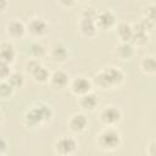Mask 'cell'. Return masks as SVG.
Returning <instances> with one entry per match:
<instances>
[{
	"label": "cell",
	"instance_id": "4316f807",
	"mask_svg": "<svg viewBox=\"0 0 156 156\" xmlns=\"http://www.w3.org/2000/svg\"><path fill=\"white\" fill-rule=\"evenodd\" d=\"M80 18H87V20H93V21H96V17H98V11L94 9V7H87L84 9L82 12H80Z\"/></svg>",
	"mask_w": 156,
	"mask_h": 156
},
{
	"label": "cell",
	"instance_id": "4dcf8cb0",
	"mask_svg": "<svg viewBox=\"0 0 156 156\" xmlns=\"http://www.w3.org/2000/svg\"><path fill=\"white\" fill-rule=\"evenodd\" d=\"M9 145H7V140L5 139V138H1V141H0V156H4V155H6V152H7V147Z\"/></svg>",
	"mask_w": 156,
	"mask_h": 156
},
{
	"label": "cell",
	"instance_id": "ffe728a7",
	"mask_svg": "<svg viewBox=\"0 0 156 156\" xmlns=\"http://www.w3.org/2000/svg\"><path fill=\"white\" fill-rule=\"evenodd\" d=\"M50 74H51V73L49 72V69H48L45 66L40 65L39 67H37V68L30 73V77H32V79H33L35 83H38V84H45V83H49Z\"/></svg>",
	"mask_w": 156,
	"mask_h": 156
},
{
	"label": "cell",
	"instance_id": "e0dca14e",
	"mask_svg": "<svg viewBox=\"0 0 156 156\" xmlns=\"http://www.w3.org/2000/svg\"><path fill=\"white\" fill-rule=\"evenodd\" d=\"M140 69L145 76L152 77L156 76V56L154 55H145L141 57L139 62Z\"/></svg>",
	"mask_w": 156,
	"mask_h": 156
},
{
	"label": "cell",
	"instance_id": "9a60e30c",
	"mask_svg": "<svg viewBox=\"0 0 156 156\" xmlns=\"http://www.w3.org/2000/svg\"><path fill=\"white\" fill-rule=\"evenodd\" d=\"M48 56H49V58H50L52 62H55V63H63V62H66V61L68 60L69 54H68V49H67L63 44L56 43V44H54V45L50 48Z\"/></svg>",
	"mask_w": 156,
	"mask_h": 156
},
{
	"label": "cell",
	"instance_id": "f546056e",
	"mask_svg": "<svg viewBox=\"0 0 156 156\" xmlns=\"http://www.w3.org/2000/svg\"><path fill=\"white\" fill-rule=\"evenodd\" d=\"M57 2H58L62 7H66V9H71V7H73V6L77 4L76 0H57Z\"/></svg>",
	"mask_w": 156,
	"mask_h": 156
},
{
	"label": "cell",
	"instance_id": "9c48e42d",
	"mask_svg": "<svg viewBox=\"0 0 156 156\" xmlns=\"http://www.w3.org/2000/svg\"><path fill=\"white\" fill-rule=\"evenodd\" d=\"M89 124V119L87 117V115L82 111V112H74L72 113L68 119H67V128L69 129V132H72L73 134H80L83 133Z\"/></svg>",
	"mask_w": 156,
	"mask_h": 156
},
{
	"label": "cell",
	"instance_id": "d4e9b609",
	"mask_svg": "<svg viewBox=\"0 0 156 156\" xmlns=\"http://www.w3.org/2000/svg\"><path fill=\"white\" fill-rule=\"evenodd\" d=\"M143 17H145V18L152 21V22L156 24V5H155V4H150V5H147L146 7H144Z\"/></svg>",
	"mask_w": 156,
	"mask_h": 156
},
{
	"label": "cell",
	"instance_id": "cb8c5ba5",
	"mask_svg": "<svg viewBox=\"0 0 156 156\" xmlns=\"http://www.w3.org/2000/svg\"><path fill=\"white\" fill-rule=\"evenodd\" d=\"M15 89H18V88H22L24 85V76L20 72H12L10 74V77L6 79Z\"/></svg>",
	"mask_w": 156,
	"mask_h": 156
},
{
	"label": "cell",
	"instance_id": "6da1fadb",
	"mask_svg": "<svg viewBox=\"0 0 156 156\" xmlns=\"http://www.w3.org/2000/svg\"><path fill=\"white\" fill-rule=\"evenodd\" d=\"M91 80L94 87H96L98 89L111 90L121 87L126 80V76L121 68L111 66V67L100 69L98 73H95Z\"/></svg>",
	"mask_w": 156,
	"mask_h": 156
},
{
	"label": "cell",
	"instance_id": "30bf717a",
	"mask_svg": "<svg viewBox=\"0 0 156 156\" xmlns=\"http://www.w3.org/2000/svg\"><path fill=\"white\" fill-rule=\"evenodd\" d=\"M69 82L71 78L68 76V73L63 69H55L49 78V85L52 90L55 91H62L66 88L69 87Z\"/></svg>",
	"mask_w": 156,
	"mask_h": 156
},
{
	"label": "cell",
	"instance_id": "277c9868",
	"mask_svg": "<svg viewBox=\"0 0 156 156\" xmlns=\"http://www.w3.org/2000/svg\"><path fill=\"white\" fill-rule=\"evenodd\" d=\"M98 117L104 127H117L123 119V113L116 106H106L99 112Z\"/></svg>",
	"mask_w": 156,
	"mask_h": 156
},
{
	"label": "cell",
	"instance_id": "83f0119b",
	"mask_svg": "<svg viewBox=\"0 0 156 156\" xmlns=\"http://www.w3.org/2000/svg\"><path fill=\"white\" fill-rule=\"evenodd\" d=\"M11 66L12 65H9L6 62H1L0 61V78H1V80H6L10 77V74L12 73Z\"/></svg>",
	"mask_w": 156,
	"mask_h": 156
},
{
	"label": "cell",
	"instance_id": "52a82bcc",
	"mask_svg": "<svg viewBox=\"0 0 156 156\" xmlns=\"http://www.w3.org/2000/svg\"><path fill=\"white\" fill-rule=\"evenodd\" d=\"M5 33L10 40H21L27 34V26L20 18H11L5 24Z\"/></svg>",
	"mask_w": 156,
	"mask_h": 156
},
{
	"label": "cell",
	"instance_id": "1f68e13d",
	"mask_svg": "<svg viewBox=\"0 0 156 156\" xmlns=\"http://www.w3.org/2000/svg\"><path fill=\"white\" fill-rule=\"evenodd\" d=\"M7 6H9V1L7 0H0V11H1V13L6 12Z\"/></svg>",
	"mask_w": 156,
	"mask_h": 156
},
{
	"label": "cell",
	"instance_id": "3957f363",
	"mask_svg": "<svg viewBox=\"0 0 156 156\" xmlns=\"http://www.w3.org/2000/svg\"><path fill=\"white\" fill-rule=\"evenodd\" d=\"M95 143L102 151H115L122 145V134L116 127H105L96 135Z\"/></svg>",
	"mask_w": 156,
	"mask_h": 156
},
{
	"label": "cell",
	"instance_id": "2e32d148",
	"mask_svg": "<svg viewBox=\"0 0 156 156\" xmlns=\"http://www.w3.org/2000/svg\"><path fill=\"white\" fill-rule=\"evenodd\" d=\"M0 61L12 65L16 61V49L11 41L4 40L0 44Z\"/></svg>",
	"mask_w": 156,
	"mask_h": 156
},
{
	"label": "cell",
	"instance_id": "ac0fdd59",
	"mask_svg": "<svg viewBox=\"0 0 156 156\" xmlns=\"http://www.w3.org/2000/svg\"><path fill=\"white\" fill-rule=\"evenodd\" d=\"M116 37L118 38V41H130L134 34L133 27L129 23L126 22H118L116 26Z\"/></svg>",
	"mask_w": 156,
	"mask_h": 156
},
{
	"label": "cell",
	"instance_id": "7a4b0ae2",
	"mask_svg": "<svg viewBox=\"0 0 156 156\" xmlns=\"http://www.w3.org/2000/svg\"><path fill=\"white\" fill-rule=\"evenodd\" d=\"M54 111L52 107L43 101L34 104L32 107H29L24 116H23V123L28 128H34L38 126H41L44 123H48L52 119Z\"/></svg>",
	"mask_w": 156,
	"mask_h": 156
},
{
	"label": "cell",
	"instance_id": "44dd1931",
	"mask_svg": "<svg viewBox=\"0 0 156 156\" xmlns=\"http://www.w3.org/2000/svg\"><path fill=\"white\" fill-rule=\"evenodd\" d=\"M155 23L145 17H141V20H139L138 22L133 23L132 27H133V30H141V32H145L147 34H151L154 28H155Z\"/></svg>",
	"mask_w": 156,
	"mask_h": 156
},
{
	"label": "cell",
	"instance_id": "d6986e66",
	"mask_svg": "<svg viewBox=\"0 0 156 156\" xmlns=\"http://www.w3.org/2000/svg\"><path fill=\"white\" fill-rule=\"evenodd\" d=\"M27 55L30 58H38V60H43L44 57H46L49 55V50L39 41H33L28 45L27 48Z\"/></svg>",
	"mask_w": 156,
	"mask_h": 156
},
{
	"label": "cell",
	"instance_id": "8fae6325",
	"mask_svg": "<svg viewBox=\"0 0 156 156\" xmlns=\"http://www.w3.org/2000/svg\"><path fill=\"white\" fill-rule=\"evenodd\" d=\"M117 17L111 10H104L98 12L96 17V26L99 29L102 30H110L112 28H116L117 26Z\"/></svg>",
	"mask_w": 156,
	"mask_h": 156
},
{
	"label": "cell",
	"instance_id": "484cf974",
	"mask_svg": "<svg viewBox=\"0 0 156 156\" xmlns=\"http://www.w3.org/2000/svg\"><path fill=\"white\" fill-rule=\"evenodd\" d=\"M40 65H43V63H41V60L30 58V57H29V58L26 61V63H24V72L30 76V73H32L37 67H39Z\"/></svg>",
	"mask_w": 156,
	"mask_h": 156
},
{
	"label": "cell",
	"instance_id": "d6a6232c",
	"mask_svg": "<svg viewBox=\"0 0 156 156\" xmlns=\"http://www.w3.org/2000/svg\"><path fill=\"white\" fill-rule=\"evenodd\" d=\"M77 2H79V4H84V2H87V1H89V0H76Z\"/></svg>",
	"mask_w": 156,
	"mask_h": 156
},
{
	"label": "cell",
	"instance_id": "7402d4cb",
	"mask_svg": "<svg viewBox=\"0 0 156 156\" xmlns=\"http://www.w3.org/2000/svg\"><path fill=\"white\" fill-rule=\"evenodd\" d=\"M149 38H150V34L141 32V30H134V34H133L130 43L135 48H141V46H145L146 44H149V40H150Z\"/></svg>",
	"mask_w": 156,
	"mask_h": 156
},
{
	"label": "cell",
	"instance_id": "f1b7e54d",
	"mask_svg": "<svg viewBox=\"0 0 156 156\" xmlns=\"http://www.w3.org/2000/svg\"><path fill=\"white\" fill-rule=\"evenodd\" d=\"M146 154L149 156H156V140H151L146 146Z\"/></svg>",
	"mask_w": 156,
	"mask_h": 156
},
{
	"label": "cell",
	"instance_id": "603a6c76",
	"mask_svg": "<svg viewBox=\"0 0 156 156\" xmlns=\"http://www.w3.org/2000/svg\"><path fill=\"white\" fill-rule=\"evenodd\" d=\"M15 88L7 82V80H1L0 83V96L2 100H7L13 96L15 94Z\"/></svg>",
	"mask_w": 156,
	"mask_h": 156
},
{
	"label": "cell",
	"instance_id": "5bb4252c",
	"mask_svg": "<svg viewBox=\"0 0 156 156\" xmlns=\"http://www.w3.org/2000/svg\"><path fill=\"white\" fill-rule=\"evenodd\" d=\"M77 27H78V32L84 38H94L98 35V32H99L96 21H93V20H87V18L79 17Z\"/></svg>",
	"mask_w": 156,
	"mask_h": 156
},
{
	"label": "cell",
	"instance_id": "8992f818",
	"mask_svg": "<svg viewBox=\"0 0 156 156\" xmlns=\"http://www.w3.org/2000/svg\"><path fill=\"white\" fill-rule=\"evenodd\" d=\"M26 26H27V34L37 39L46 37L50 32V24L45 20L39 17L29 18L26 22Z\"/></svg>",
	"mask_w": 156,
	"mask_h": 156
},
{
	"label": "cell",
	"instance_id": "ba28073f",
	"mask_svg": "<svg viewBox=\"0 0 156 156\" xmlns=\"http://www.w3.org/2000/svg\"><path fill=\"white\" fill-rule=\"evenodd\" d=\"M93 87H94L93 80H90L89 78H87L84 76H77L71 79L68 89L71 90V93L73 95H76L78 98V96L90 93L93 90Z\"/></svg>",
	"mask_w": 156,
	"mask_h": 156
},
{
	"label": "cell",
	"instance_id": "5b68a950",
	"mask_svg": "<svg viewBox=\"0 0 156 156\" xmlns=\"http://www.w3.org/2000/svg\"><path fill=\"white\" fill-rule=\"evenodd\" d=\"M52 149H54V152L56 155L68 156V155H72L77 151L78 141L72 135H65V136H61V138L55 140Z\"/></svg>",
	"mask_w": 156,
	"mask_h": 156
},
{
	"label": "cell",
	"instance_id": "7c38bea8",
	"mask_svg": "<svg viewBox=\"0 0 156 156\" xmlns=\"http://www.w3.org/2000/svg\"><path fill=\"white\" fill-rule=\"evenodd\" d=\"M115 55L121 61H129L135 55V46L130 41H118L115 46Z\"/></svg>",
	"mask_w": 156,
	"mask_h": 156
},
{
	"label": "cell",
	"instance_id": "4fadbf2b",
	"mask_svg": "<svg viewBox=\"0 0 156 156\" xmlns=\"http://www.w3.org/2000/svg\"><path fill=\"white\" fill-rule=\"evenodd\" d=\"M77 104L79 106V108L83 112H94L99 105V99L96 96V94H94L93 91L84 94L82 96H78L77 99Z\"/></svg>",
	"mask_w": 156,
	"mask_h": 156
}]
</instances>
